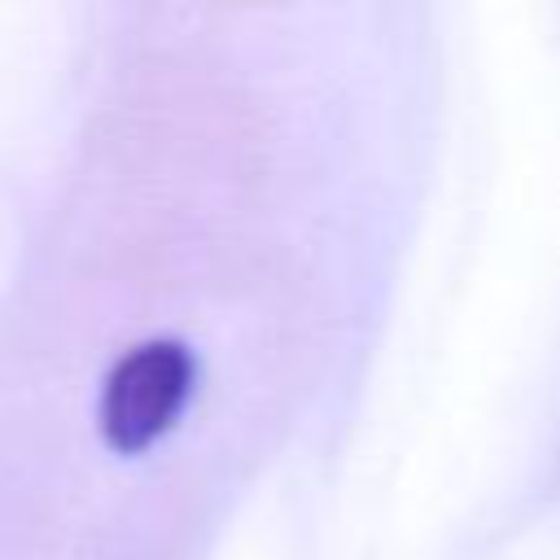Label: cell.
I'll use <instances>...</instances> for the list:
<instances>
[{
  "label": "cell",
  "mask_w": 560,
  "mask_h": 560,
  "mask_svg": "<svg viewBox=\"0 0 560 560\" xmlns=\"http://www.w3.org/2000/svg\"><path fill=\"white\" fill-rule=\"evenodd\" d=\"M192 381H197V359L188 354L184 341L153 337L131 346L101 385L96 424L105 446L118 455L149 451L158 438L175 429L192 394Z\"/></svg>",
  "instance_id": "6da1fadb"
}]
</instances>
